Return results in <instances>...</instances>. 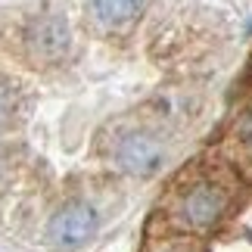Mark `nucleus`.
Returning <instances> with one entry per match:
<instances>
[{"label": "nucleus", "instance_id": "nucleus-6", "mask_svg": "<svg viewBox=\"0 0 252 252\" xmlns=\"http://www.w3.org/2000/svg\"><path fill=\"white\" fill-rule=\"evenodd\" d=\"M13 109H16V94H13V87L0 78V128L13 119Z\"/></svg>", "mask_w": 252, "mask_h": 252}, {"label": "nucleus", "instance_id": "nucleus-9", "mask_svg": "<svg viewBox=\"0 0 252 252\" xmlns=\"http://www.w3.org/2000/svg\"><path fill=\"white\" fill-rule=\"evenodd\" d=\"M0 174H3V159H0Z\"/></svg>", "mask_w": 252, "mask_h": 252}, {"label": "nucleus", "instance_id": "nucleus-3", "mask_svg": "<svg viewBox=\"0 0 252 252\" xmlns=\"http://www.w3.org/2000/svg\"><path fill=\"white\" fill-rule=\"evenodd\" d=\"M25 47L34 60L56 63L69 50V22L56 13H41L25 25Z\"/></svg>", "mask_w": 252, "mask_h": 252}, {"label": "nucleus", "instance_id": "nucleus-7", "mask_svg": "<svg viewBox=\"0 0 252 252\" xmlns=\"http://www.w3.org/2000/svg\"><path fill=\"white\" fill-rule=\"evenodd\" d=\"M147 252H196L187 240H174V237H165V240H153L147 246Z\"/></svg>", "mask_w": 252, "mask_h": 252}, {"label": "nucleus", "instance_id": "nucleus-2", "mask_svg": "<svg viewBox=\"0 0 252 252\" xmlns=\"http://www.w3.org/2000/svg\"><path fill=\"white\" fill-rule=\"evenodd\" d=\"M96 227H100L96 209L84 199H72V202H63L50 215V221H47V237L60 249H75V246H84L96 234Z\"/></svg>", "mask_w": 252, "mask_h": 252}, {"label": "nucleus", "instance_id": "nucleus-4", "mask_svg": "<svg viewBox=\"0 0 252 252\" xmlns=\"http://www.w3.org/2000/svg\"><path fill=\"white\" fill-rule=\"evenodd\" d=\"M115 162L122 171L134 174V178H150L162 168L165 162V150L159 147L156 137L143 131H128L125 137L115 143Z\"/></svg>", "mask_w": 252, "mask_h": 252}, {"label": "nucleus", "instance_id": "nucleus-5", "mask_svg": "<svg viewBox=\"0 0 252 252\" xmlns=\"http://www.w3.org/2000/svg\"><path fill=\"white\" fill-rule=\"evenodd\" d=\"M143 0H94V13L109 25H119V22H128V19L137 16Z\"/></svg>", "mask_w": 252, "mask_h": 252}, {"label": "nucleus", "instance_id": "nucleus-1", "mask_svg": "<svg viewBox=\"0 0 252 252\" xmlns=\"http://www.w3.org/2000/svg\"><path fill=\"white\" fill-rule=\"evenodd\" d=\"M230 209V190L215 178H193L181 184L171 196L168 215L187 234H206L218 227Z\"/></svg>", "mask_w": 252, "mask_h": 252}, {"label": "nucleus", "instance_id": "nucleus-8", "mask_svg": "<svg viewBox=\"0 0 252 252\" xmlns=\"http://www.w3.org/2000/svg\"><path fill=\"white\" fill-rule=\"evenodd\" d=\"M237 134H240V140H243L246 147L252 150V109L243 115V119H240V131H237Z\"/></svg>", "mask_w": 252, "mask_h": 252}]
</instances>
